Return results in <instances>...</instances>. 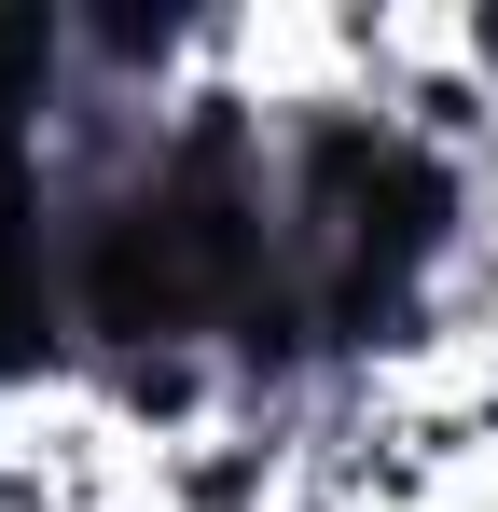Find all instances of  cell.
<instances>
[{"mask_svg": "<svg viewBox=\"0 0 498 512\" xmlns=\"http://www.w3.org/2000/svg\"><path fill=\"white\" fill-rule=\"evenodd\" d=\"M14 277H28V250H14V153H0V319H14Z\"/></svg>", "mask_w": 498, "mask_h": 512, "instance_id": "1", "label": "cell"}]
</instances>
